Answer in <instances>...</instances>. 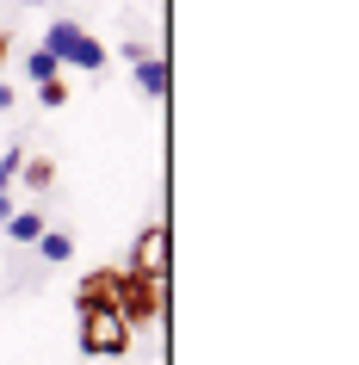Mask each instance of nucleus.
I'll use <instances>...</instances> for the list:
<instances>
[{"label": "nucleus", "instance_id": "1", "mask_svg": "<svg viewBox=\"0 0 359 365\" xmlns=\"http://www.w3.org/2000/svg\"><path fill=\"white\" fill-rule=\"evenodd\" d=\"M161 309H168V279H155V272H136V267H118V316L131 334L161 322Z\"/></svg>", "mask_w": 359, "mask_h": 365}, {"label": "nucleus", "instance_id": "2", "mask_svg": "<svg viewBox=\"0 0 359 365\" xmlns=\"http://www.w3.org/2000/svg\"><path fill=\"white\" fill-rule=\"evenodd\" d=\"M38 50H50V56H56V68H81V75H99V68L112 62V50H106L93 31H81L75 19H56V25L38 38Z\"/></svg>", "mask_w": 359, "mask_h": 365}, {"label": "nucleus", "instance_id": "3", "mask_svg": "<svg viewBox=\"0 0 359 365\" xmlns=\"http://www.w3.org/2000/svg\"><path fill=\"white\" fill-rule=\"evenodd\" d=\"M75 322H81L75 341H81V353H87V359H124V353L136 346V334L124 328V316H118V309H81Z\"/></svg>", "mask_w": 359, "mask_h": 365}, {"label": "nucleus", "instance_id": "4", "mask_svg": "<svg viewBox=\"0 0 359 365\" xmlns=\"http://www.w3.org/2000/svg\"><path fill=\"white\" fill-rule=\"evenodd\" d=\"M124 267L136 272H155V279H168V223H149V230H136L131 242V260Z\"/></svg>", "mask_w": 359, "mask_h": 365}, {"label": "nucleus", "instance_id": "5", "mask_svg": "<svg viewBox=\"0 0 359 365\" xmlns=\"http://www.w3.org/2000/svg\"><path fill=\"white\" fill-rule=\"evenodd\" d=\"M81 309H118V267H87L75 285V316Z\"/></svg>", "mask_w": 359, "mask_h": 365}, {"label": "nucleus", "instance_id": "6", "mask_svg": "<svg viewBox=\"0 0 359 365\" xmlns=\"http://www.w3.org/2000/svg\"><path fill=\"white\" fill-rule=\"evenodd\" d=\"M19 186L44 198L50 186H56V161H50V155H31V149H25V161H19Z\"/></svg>", "mask_w": 359, "mask_h": 365}, {"label": "nucleus", "instance_id": "7", "mask_svg": "<svg viewBox=\"0 0 359 365\" xmlns=\"http://www.w3.org/2000/svg\"><path fill=\"white\" fill-rule=\"evenodd\" d=\"M131 81H136V87H143L149 99H168V62L155 56V50H149L143 62H131Z\"/></svg>", "mask_w": 359, "mask_h": 365}, {"label": "nucleus", "instance_id": "8", "mask_svg": "<svg viewBox=\"0 0 359 365\" xmlns=\"http://www.w3.org/2000/svg\"><path fill=\"white\" fill-rule=\"evenodd\" d=\"M31 248H38L50 267H69V260H75V235H69V230H44Z\"/></svg>", "mask_w": 359, "mask_h": 365}, {"label": "nucleus", "instance_id": "9", "mask_svg": "<svg viewBox=\"0 0 359 365\" xmlns=\"http://www.w3.org/2000/svg\"><path fill=\"white\" fill-rule=\"evenodd\" d=\"M0 230L13 235L19 248H31V242H38V235L50 230V223H44V211H13V217H6V223H0Z\"/></svg>", "mask_w": 359, "mask_h": 365}, {"label": "nucleus", "instance_id": "10", "mask_svg": "<svg viewBox=\"0 0 359 365\" xmlns=\"http://www.w3.org/2000/svg\"><path fill=\"white\" fill-rule=\"evenodd\" d=\"M25 75H31V81H56L62 68H56V56H50V50H31V56H25Z\"/></svg>", "mask_w": 359, "mask_h": 365}, {"label": "nucleus", "instance_id": "11", "mask_svg": "<svg viewBox=\"0 0 359 365\" xmlns=\"http://www.w3.org/2000/svg\"><path fill=\"white\" fill-rule=\"evenodd\" d=\"M38 106H50V112H62V106H69V81H38Z\"/></svg>", "mask_w": 359, "mask_h": 365}, {"label": "nucleus", "instance_id": "12", "mask_svg": "<svg viewBox=\"0 0 359 365\" xmlns=\"http://www.w3.org/2000/svg\"><path fill=\"white\" fill-rule=\"evenodd\" d=\"M19 161H25V149H6V155H0V192L19 186Z\"/></svg>", "mask_w": 359, "mask_h": 365}, {"label": "nucleus", "instance_id": "13", "mask_svg": "<svg viewBox=\"0 0 359 365\" xmlns=\"http://www.w3.org/2000/svg\"><path fill=\"white\" fill-rule=\"evenodd\" d=\"M118 56H124V62H143V56H149V43H143V38H124V43H118Z\"/></svg>", "mask_w": 359, "mask_h": 365}, {"label": "nucleus", "instance_id": "14", "mask_svg": "<svg viewBox=\"0 0 359 365\" xmlns=\"http://www.w3.org/2000/svg\"><path fill=\"white\" fill-rule=\"evenodd\" d=\"M6 56H13V38H6V31H0V68H6Z\"/></svg>", "mask_w": 359, "mask_h": 365}, {"label": "nucleus", "instance_id": "15", "mask_svg": "<svg viewBox=\"0 0 359 365\" xmlns=\"http://www.w3.org/2000/svg\"><path fill=\"white\" fill-rule=\"evenodd\" d=\"M6 217H13V192H0V223H6Z\"/></svg>", "mask_w": 359, "mask_h": 365}, {"label": "nucleus", "instance_id": "16", "mask_svg": "<svg viewBox=\"0 0 359 365\" xmlns=\"http://www.w3.org/2000/svg\"><path fill=\"white\" fill-rule=\"evenodd\" d=\"M6 106H13V87H6V81H0V112H6Z\"/></svg>", "mask_w": 359, "mask_h": 365}]
</instances>
